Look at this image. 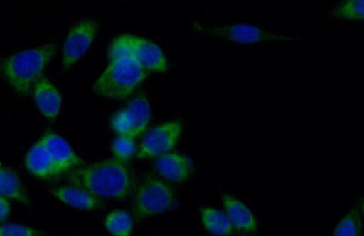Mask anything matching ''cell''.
<instances>
[{
  "label": "cell",
  "mask_w": 364,
  "mask_h": 236,
  "mask_svg": "<svg viewBox=\"0 0 364 236\" xmlns=\"http://www.w3.org/2000/svg\"><path fill=\"white\" fill-rule=\"evenodd\" d=\"M70 183L100 199L123 201L135 189V174L128 164L116 159L96 162L71 172Z\"/></svg>",
  "instance_id": "1"
},
{
  "label": "cell",
  "mask_w": 364,
  "mask_h": 236,
  "mask_svg": "<svg viewBox=\"0 0 364 236\" xmlns=\"http://www.w3.org/2000/svg\"><path fill=\"white\" fill-rule=\"evenodd\" d=\"M56 52V45L48 43L11 55L2 62L6 82L19 95L28 96L43 77L45 69Z\"/></svg>",
  "instance_id": "2"
},
{
  "label": "cell",
  "mask_w": 364,
  "mask_h": 236,
  "mask_svg": "<svg viewBox=\"0 0 364 236\" xmlns=\"http://www.w3.org/2000/svg\"><path fill=\"white\" fill-rule=\"evenodd\" d=\"M149 73L132 58L112 60L94 84V92L110 99H128L147 79Z\"/></svg>",
  "instance_id": "3"
},
{
  "label": "cell",
  "mask_w": 364,
  "mask_h": 236,
  "mask_svg": "<svg viewBox=\"0 0 364 236\" xmlns=\"http://www.w3.org/2000/svg\"><path fill=\"white\" fill-rule=\"evenodd\" d=\"M200 33L216 40L227 42V43L243 45L259 44H285L299 41L298 35L284 32L267 30L259 26L245 23V22H234V23L220 25H200Z\"/></svg>",
  "instance_id": "4"
},
{
  "label": "cell",
  "mask_w": 364,
  "mask_h": 236,
  "mask_svg": "<svg viewBox=\"0 0 364 236\" xmlns=\"http://www.w3.org/2000/svg\"><path fill=\"white\" fill-rule=\"evenodd\" d=\"M176 203L173 187L154 174H147L136 187L133 212L136 220H143L170 212Z\"/></svg>",
  "instance_id": "5"
},
{
  "label": "cell",
  "mask_w": 364,
  "mask_h": 236,
  "mask_svg": "<svg viewBox=\"0 0 364 236\" xmlns=\"http://www.w3.org/2000/svg\"><path fill=\"white\" fill-rule=\"evenodd\" d=\"M183 124L180 120H171L156 125L146 133L139 145L136 159H157L176 147L180 141Z\"/></svg>",
  "instance_id": "6"
},
{
  "label": "cell",
  "mask_w": 364,
  "mask_h": 236,
  "mask_svg": "<svg viewBox=\"0 0 364 236\" xmlns=\"http://www.w3.org/2000/svg\"><path fill=\"white\" fill-rule=\"evenodd\" d=\"M151 119L147 96L139 95L112 116L110 125L118 135L136 138L144 134Z\"/></svg>",
  "instance_id": "7"
},
{
  "label": "cell",
  "mask_w": 364,
  "mask_h": 236,
  "mask_svg": "<svg viewBox=\"0 0 364 236\" xmlns=\"http://www.w3.org/2000/svg\"><path fill=\"white\" fill-rule=\"evenodd\" d=\"M99 30V26L92 19H84L74 25L68 31L63 47V67L70 69L85 56Z\"/></svg>",
  "instance_id": "8"
},
{
  "label": "cell",
  "mask_w": 364,
  "mask_h": 236,
  "mask_svg": "<svg viewBox=\"0 0 364 236\" xmlns=\"http://www.w3.org/2000/svg\"><path fill=\"white\" fill-rule=\"evenodd\" d=\"M61 174L73 172L82 167L83 161L66 139L53 131L46 132L40 139Z\"/></svg>",
  "instance_id": "9"
},
{
  "label": "cell",
  "mask_w": 364,
  "mask_h": 236,
  "mask_svg": "<svg viewBox=\"0 0 364 236\" xmlns=\"http://www.w3.org/2000/svg\"><path fill=\"white\" fill-rule=\"evenodd\" d=\"M132 58L148 73H164L168 69L164 50L155 42L132 35Z\"/></svg>",
  "instance_id": "10"
},
{
  "label": "cell",
  "mask_w": 364,
  "mask_h": 236,
  "mask_svg": "<svg viewBox=\"0 0 364 236\" xmlns=\"http://www.w3.org/2000/svg\"><path fill=\"white\" fill-rule=\"evenodd\" d=\"M155 168L162 179L173 184L187 182L194 173L193 160L186 154L175 152L157 158Z\"/></svg>",
  "instance_id": "11"
},
{
  "label": "cell",
  "mask_w": 364,
  "mask_h": 236,
  "mask_svg": "<svg viewBox=\"0 0 364 236\" xmlns=\"http://www.w3.org/2000/svg\"><path fill=\"white\" fill-rule=\"evenodd\" d=\"M222 203L224 212L232 225L234 230L242 234H253L258 230V220L255 213L238 197L229 193H223Z\"/></svg>",
  "instance_id": "12"
},
{
  "label": "cell",
  "mask_w": 364,
  "mask_h": 236,
  "mask_svg": "<svg viewBox=\"0 0 364 236\" xmlns=\"http://www.w3.org/2000/svg\"><path fill=\"white\" fill-rule=\"evenodd\" d=\"M51 193L58 201L80 211H97L104 206L102 199L74 184L55 187L51 190Z\"/></svg>",
  "instance_id": "13"
},
{
  "label": "cell",
  "mask_w": 364,
  "mask_h": 236,
  "mask_svg": "<svg viewBox=\"0 0 364 236\" xmlns=\"http://www.w3.org/2000/svg\"><path fill=\"white\" fill-rule=\"evenodd\" d=\"M36 106L42 116L53 121L60 115L63 106V98L60 90L47 77H42L33 89Z\"/></svg>",
  "instance_id": "14"
},
{
  "label": "cell",
  "mask_w": 364,
  "mask_h": 236,
  "mask_svg": "<svg viewBox=\"0 0 364 236\" xmlns=\"http://www.w3.org/2000/svg\"><path fill=\"white\" fill-rule=\"evenodd\" d=\"M29 173L41 180H52L63 176L41 140L32 145L25 157Z\"/></svg>",
  "instance_id": "15"
},
{
  "label": "cell",
  "mask_w": 364,
  "mask_h": 236,
  "mask_svg": "<svg viewBox=\"0 0 364 236\" xmlns=\"http://www.w3.org/2000/svg\"><path fill=\"white\" fill-rule=\"evenodd\" d=\"M0 193L1 197L6 199L21 203L26 206H31V198L18 174L4 164H2L0 169Z\"/></svg>",
  "instance_id": "16"
},
{
  "label": "cell",
  "mask_w": 364,
  "mask_h": 236,
  "mask_svg": "<svg viewBox=\"0 0 364 236\" xmlns=\"http://www.w3.org/2000/svg\"><path fill=\"white\" fill-rule=\"evenodd\" d=\"M200 221L205 230L214 236H232L235 232L225 212L211 206L200 209Z\"/></svg>",
  "instance_id": "17"
},
{
  "label": "cell",
  "mask_w": 364,
  "mask_h": 236,
  "mask_svg": "<svg viewBox=\"0 0 364 236\" xmlns=\"http://www.w3.org/2000/svg\"><path fill=\"white\" fill-rule=\"evenodd\" d=\"M104 227L112 236H132L134 222L129 212L114 210L104 219Z\"/></svg>",
  "instance_id": "18"
},
{
  "label": "cell",
  "mask_w": 364,
  "mask_h": 236,
  "mask_svg": "<svg viewBox=\"0 0 364 236\" xmlns=\"http://www.w3.org/2000/svg\"><path fill=\"white\" fill-rule=\"evenodd\" d=\"M331 17L340 21H364V0H344L331 9Z\"/></svg>",
  "instance_id": "19"
},
{
  "label": "cell",
  "mask_w": 364,
  "mask_h": 236,
  "mask_svg": "<svg viewBox=\"0 0 364 236\" xmlns=\"http://www.w3.org/2000/svg\"><path fill=\"white\" fill-rule=\"evenodd\" d=\"M363 222L358 208H353L338 222L333 236H360Z\"/></svg>",
  "instance_id": "20"
},
{
  "label": "cell",
  "mask_w": 364,
  "mask_h": 236,
  "mask_svg": "<svg viewBox=\"0 0 364 236\" xmlns=\"http://www.w3.org/2000/svg\"><path fill=\"white\" fill-rule=\"evenodd\" d=\"M112 153L114 159L127 163L132 159L133 157H136L138 148L135 138L127 137V135H118L112 143Z\"/></svg>",
  "instance_id": "21"
},
{
  "label": "cell",
  "mask_w": 364,
  "mask_h": 236,
  "mask_svg": "<svg viewBox=\"0 0 364 236\" xmlns=\"http://www.w3.org/2000/svg\"><path fill=\"white\" fill-rule=\"evenodd\" d=\"M109 58L110 61L132 58L131 34L119 35L112 41L109 48Z\"/></svg>",
  "instance_id": "22"
},
{
  "label": "cell",
  "mask_w": 364,
  "mask_h": 236,
  "mask_svg": "<svg viewBox=\"0 0 364 236\" xmlns=\"http://www.w3.org/2000/svg\"><path fill=\"white\" fill-rule=\"evenodd\" d=\"M45 232L31 226L2 223L0 226V236H44Z\"/></svg>",
  "instance_id": "23"
},
{
  "label": "cell",
  "mask_w": 364,
  "mask_h": 236,
  "mask_svg": "<svg viewBox=\"0 0 364 236\" xmlns=\"http://www.w3.org/2000/svg\"><path fill=\"white\" fill-rule=\"evenodd\" d=\"M11 213V206L9 200L1 197L0 198V220L2 223H5L6 220L9 218Z\"/></svg>",
  "instance_id": "24"
},
{
  "label": "cell",
  "mask_w": 364,
  "mask_h": 236,
  "mask_svg": "<svg viewBox=\"0 0 364 236\" xmlns=\"http://www.w3.org/2000/svg\"><path fill=\"white\" fill-rule=\"evenodd\" d=\"M360 210H362V213L364 216V198L360 199Z\"/></svg>",
  "instance_id": "25"
}]
</instances>
